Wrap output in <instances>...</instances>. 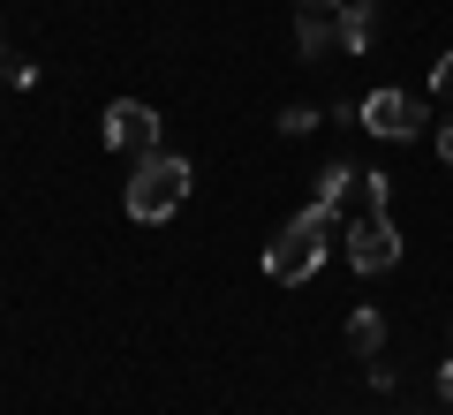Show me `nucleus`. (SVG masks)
Returning <instances> with one entry per match:
<instances>
[{
  "mask_svg": "<svg viewBox=\"0 0 453 415\" xmlns=\"http://www.w3.org/2000/svg\"><path fill=\"white\" fill-rule=\"evenodd\" d=\"M189 159H174V151H151V159H136V174H129V189H121V211H129L136 227H159V219H174L181 204H189Z\"/></svg>",
  "mask_w": 453,
  "mask_h": 415,
  "instance_id": "obj_1",
  "label": "nucleus"
},
{
  "mask_svg": "<svg viewBox=\"0 0 453 415\" xmlns=\"http://www.w3.org/2000/svg\"><path fill=\"white\" fill-rule=\"evenodd\" d=\"M325 234H333V219H325L318 204H310V211H295V219L280 227L273 242H265V272H273L280 288H303L310 272L325 265Z\"/></svg>",
  "mask_w": 453,
  "mask_h": 415,
  "instance_id": "obj_2",
  "label": "nucleus"
},
{
  "mask_svg": "<svg viewBox=\"0 0 453 415\" xmlns=\"http://www.w3.org/2000/svg\"><path fill=\"white\" fill-rule=\"evenodd\" d=\"M356 121L371 128V136H386V144H408V136H423L431 106H423L416 91H371V98L356 106Z\"/></svg>",
  "mask_w": 453,
  "mask_h": 415,
  "instance_id": "obj_3",
  "label": "nucleus"
},
{
  "mask_svg": "<svg viewBox=\"0 0 453 415\" xmlns=\"http://www.w3.org/2000/svg\"><path fill=\"white\" fill-rule=\"evenodd\" d=\"M106 151H121V159H151V151H159V113H151L144 98H113V106H106Z\"/></svg>",
  "mask_w": 453,
  "mask_h": 415,
  "instance_id": "obj_4",
  "label": "nucleus"
},
{
  "mask_svg": "<svg viewBox=\"0 0 453 415\" xmlns=\"http://www.w3.org/2000/svg\"><path fill=\"white\" fill-rule=\"evenodd\" d=\"M348 265L356 272H393L401 265V227H393L386 211H371L363 227H348Z\"/></svg>",
  "mask_w": 453,
  "mask_h": 415,
  "instance_id": "obj_5",
  "label": "nucleus"
},
{
  "mask_svg": "<svg viewBox=\"0 0 453 415\" xmlns=\"http://www.w3.org/2000/svg\"><path fill=\"white\" fill-rule=\"evenodd\" d=\"M340 53H371L378 46V0H340Z\"/></svg>",
  "mask_w": 453,
  "mask_h": 415,
  "instance_id": "obj_6",
  "label": "nucleus"
},
{
  "mask_svg": "<svg viewBox=\"0 0 453 415\" xmlns=\"http://www.w3.org/2000/svg\"><path fill=\"white\" fill-rule=\"evenodd\" d=\"M295 46H303V61L340 53V23H333V8H303V16H295Z\"/></svg>",
  "mask_w": 453,
  "mask_h": 415,
  "instance_id": "obj_7",
  "label": "nucleus"
},
{
  "mask_svg": "<svg viewBox=\"0 0 453 415\" xmlns=\"http://www.w3.org/2000/svg\"><path fill=\"white\" fill-rule=\"evenodd\" d=\"M356 166H348V159H333V166H325V174H318V196H310V204H318L325 211V219H333V211H340V196H348V189H356Z\"/></svg>",
  "mask_w": 453,
  "mask_h": 415,
  "instance_id": "obj_8",
  "label": "nucleus"
},
{
  "mask_svg": "<svg viewBox=\"0 0 453 415\" xmlns=\"http://www.w3.org/2000/svg\"><path fill=\"white\" fill-rule=\"evenodd\" d=\"M348 348L371 363V355L386 348V318H378V310H356V318H348Z\"/></svg>",
  "mask_w": 453,
  "mask_h": 415,
  "instance_id": "obj_9",
  "label": "nucleus"
},
{
  "mask_svg": "<svg viewBox=\"0 0 453 415\" xmlns=\"http://www.w3.org/2000/svg\"><path fill=\"white\" fill-rule=\"evenodd\" d=\"M310 128H318V106H288L280 113V136H310Z\"/></svg>",
  "mask_w": 453,
  "mask_h": 415,
  "instance_id": "obj_10",
  "label": "nucleus"
},
{
  "mask_svg": "<svg viewBox=\"0 0 453 415\" xmlns=\"http://www.w3.org/2000/svg\"><path fill=\"white\" fill-rule=\"evenodd\" d=\"M431 91L453 106V53H438V61H431Z\"/></svg>",
  "mask_w": 453,
  "mask_h": 415,
  "instance_id": "obj_11",
  "label": "nucleus"
},
{
  "mask_svg": "<svg viewBox=\"0 0 453 415\" xmlns=\"http://www.w3.org/2000/svg\"><path fill=\"white\" fill-rule=\"evenodd\" d=\"M363 196H371V211H386V196H393V174H363Z\"/></svg>",
  "mask_w": 453,
  "mask_h": 415,
  "instance_id": "obj_12",
  "label": "nucleus"
},
{
  "mask_svg": "<svg viewBox=\"0 0 453 415\" xmlns=\"http://www.w3.org/2000/svg\"><path fill=\"white\" fill-rule=\"evenodd\" d=\"M438 159L453 166V121H438Z\"/></svg>",
  "mask_w": 453,
  "mask_h": 415,
  "instance_id": "obj_13",
  "label": "nucleus"
},
{
  "mask_svg": "<svg viewBox=\"0 0 453 415\" xmlns=\"http://www.w3.org/2000/svg\"><path fill=\"white\" fill-rule=\"evenodd\" d=\"M438 393H446V400H453V363H438Z\"/></svg>",
  "mask_w": 453,
  "mask_h": 415,
  "instance_id": "obj_14",
  "label": "nucleus"
},
{
  "mask_svg": "<svg viewBox=\"0 0 453 415\" xmlns=\"http://www.w3.org/2000/svg\"><path fill=\"white\" fill-rule=\"evenodd\" d=\"M295 8H340V0H295Z\"/></svg>",
  "mask_w": 453,
  "mask_h": 415,
  "instance_id": "obj_15",
  "label": "nucleus"
}]
</instances>
